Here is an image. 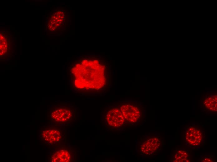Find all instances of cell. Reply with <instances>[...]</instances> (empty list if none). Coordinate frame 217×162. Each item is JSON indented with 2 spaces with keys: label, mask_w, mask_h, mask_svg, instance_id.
Masks as SVG:
<instances>
[{
  "label": "cell",
  "mask_w": 217,
  "mask_h": 162,
  "mask_svg": "<svg viewBox=\"0 0 217 162\" xmlns=\"http://www.w3.org/2000/svg\"><path fill=\"white\" fill-rule=\"evenodd\" d=\"M106 119L109 125L115 127L123 125L126 122L120 109L117 108L109 110L106 115Z\"/></svg>",
  "instance_id": "5b68a950"
},
{
  "label": "cell",
  "mask_w": 217,
  "mask_h": 162,
  "mask_svg": "<svg viewBox=\"0 0 217 162\" xmlns=\"http://www.w3.org/2000/svg\"><path fill=\"white\" fill-rule=\"evenodd\" d=\"M185 136L186 142L191 146H198L202 143L203 135L200 129L197 126L187 128Z\"/></svg>",
  "instance_id": "277c9868"
},
{
  "label": "cell",
  "mask_w": 217,
  "mask_h": 162,
  "mask_svg": "<svg viewBox=\"0 0 217 162\" xmlns=\"http://www.w3.org/2000/svg\"><path fill=\"white\" fill-rule=\"evenodd\" d=\"M42 136L44 140L51 144L58 143L61 138L60 131L56 129H50L43 131Z\"/></svg>",
  "instance_id": "52a82bcc"
},
{
  "label": "cell",
  "mask_w": 217,
  "mask_h": 162,
  "mask_svg": "<svg viewBox=\"0 0 217 162\" xmlns=\"http://www.w3.org/2000/svg\"><path fill=\"white\" fill-rule=\"evenodd\" d=\"M52 117L55 121L65 122L69 120L72 116L71 111L66 108H60L54 110L51 115Z\"/></svg>",
  "instance_id": "8992f818"
},
{
  "label": "cell",
  "mask_w": 217,
  "mask_h": 162,
  "mask_svg": "<svg viewBox=\"0 0 217 162\" xmlns=\"http://www.w3.org/2000/svg\"><path fill=\"white\" fill-rule=\"evenodd\" d=\"M174 159L176 162L188 161V154L185 150H179L175 153Z\"/></svg>",
  "instance_id": "9c48e42d"
},
{
  "label": "cell",
  "mask_w": 217,
  "mask_h": 162,
  "mask_svg": "<svg viewBox=\"0 0 217 162\" xmlns=\"http://www.w3.org/2000/svg\"><path fill=\"white\" fill-rule=\"evenodd\" d=\"M125 120L131 123H135L140 118L141 111L136 106L126 104L122 105L120 109Z\"/></svg>",
  "instance_id": "3957f363"
},
{
  "label": "cell",
  "mask_w": 217,
  "mask_h": 162,
  "mask_svg": "<svg viewBox=\"0 0 217 162\" xmlns=\"http://www.w3.org/2000/svg\"><path fill=\"white\" fill-rule=\"evenodd\" d=\"M70 159V155L69 152L66 150H60L55 153L51 158V161L53 162H69Z\"/></svg>",
  "instance_id": "ba28073f"
},
{
  "label": "cell",
  "mask_w": 217,
  "mask_h": 162,
  "mask_svg": "<svg viewBox=\"0 0 217 162\" xmlns=\"http://www.w3.org/2000/svg\"><path fill=\"white\" fill-rule=\"evenodd\" d=\"M162 146L160 138L157 136H149L144 138L139 144V151L143 155L156 153Z\"/></svg>",
  "instance_id": "7a4b0ae2"
},
{
  "label": "cell",
  "mask_w": 217,
  "mask_h": 162,
  "mask_svg": "<svg viewBox=\"0 0 217 162\" xmlns=\"http://www.w3.org/2000/svg\"><path fill=\"white\" fill-rule=\"evenodd\" d=\"M84 60L82 65H76L72 71L74 84L79 88L99 89L106 83L105 67L98 61Z\"/></svg>",
  "instance_id": "6da1fadb"
}]
</instances>
